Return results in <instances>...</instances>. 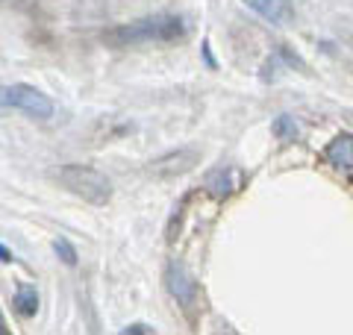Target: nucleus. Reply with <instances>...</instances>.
<instances>
[{
  "label": "nucleus",
  "instance_id": "nucleus-1",
  "mask_svg": "<svg viewBox=\"0 0 353 335\" xmlns=\"http://www.w3.org/2000/svg\"><path fill=\"white\" fill-rule=\"evenodd\" d=\"M183 36H185V21L180 15H150L106 30L103 41L112 44V48H132V44H165Z\"/></svg>",
  "mask_w": 353,
  "mask_h": 335
},
{
  "label": "nucleus",
  "instance_id": "nucleus-2",
  "mask_svg": "<svg viewBox=\"0 0 353 335\" xmlns=\"http://www.w3.org/2000/svg\"><path fill=\"white\" fill-rule=\"evenodd\" d=\"M50 176L65 188V192L83 197L85 203H92V206H106L109 197H112V183H109V176L101 174L97 168L59 165V168H53L50 171Z\"/></svg>",
  "mask_w": 353,
  "mask_h": 335
},
{
  "label": "nucleus",
  "instance_id": "nucleus-3",
  "mask_svg": "<svg viewBox=\"0 0 353 335\" xmlns=\"http://www.w3.org/2000/svg\"><path fill=\"white\" fill-rule=\"evenodd\" d=\"M0 109H21L30 118L48 121L53 115V100L44 92H39L36 85L12 83V85L0 88Z\"/></svg>",
  "mask_w": 353,
  "mask_h": 335
},
{
  "label": "nucleus",
  "instance_id": "nucleus-4",
  "mask_svg": "<svg viewBox=\"0 0 353 335\" xmlns=\"http://www.w3.org/2000/svg\"><path fill=\"white\" fill-rule=\"evenodd\" d=\"M197 162H201V150L180 148V150H171V153L159 156V159H153L150 162V174L159 176V180H174V176L189 174Z\"/></svg>",
  "mask_w": 353,
  "mask_h": 335
},
{
  "label": "nucleus",
  "instance_id": "nucleus-5",
  "mask_svg": "<svg viewBox=\"0 0 353 335\" xmlns=\"http://www.w3.org/2000/svg\"><path fill=\"white\" fill-rule=\"evenodd\" d=\"M165 288H168V294L180 306H185V309L194 306V300H197V283H194V276L185 271L183 262H168V267H165Z\"/></svg>",
  "mask_w": 353,
  "mask_h": 335
},
{
  "label": "nucleus",
  "instance_id": "nucleus-6",
  "mask_svg": "<svg viewBox=\"0 0 353 335\" xmlns=\"http://www.w3.org/2000/svg\"><path fill=\"white\" fill-rule=\"evenodd\" d=\"M239 185H241V174L236 168H215V171L206 174V183H203V188L215 200H227L230 194H236Z\"/></svg>",
  "mask_w": 353,
  "mask_h": 335
},
{
  "label": "nucleus",
  "instance_id": "nucleus-7",
  "mask_svg": "<svg viewBox=\"0 0 353 335\" xmlns=\"http://www.w3.org/2000/svg\"><path fill=\"white\" fill-rule=\"evenodd\" d=\"M245 3L265 21H271V24H289L294 18L292 0H245Z\"/></svg>",
  "mask_w": 353,
  "mask_h": 335
},
{
  "label": "nucleus",
  "instance_id": "nucleus-8",
  "mask_svg": "<svg viewBox=\"0 0 353 335\" xmlns=\"http://www.w3.org/2000/svg\"><path fill=\"white\" fill-rule=\"evenodd\" d=\"M324 162H330L333 168H345V171H350L353 168V136L350 132H339V136L327 144Z\"/></svg>",
  "mask_w": 353,
  "mask_h": 335
},
{
  "label": "nucleus",
  "instance_id": "nucleus-9",
  "mask_svg": "<svg viewBox=\"0 0 353 335\" xmlns=\"http://www.w3.org/2000/svg\"><path fill=\"white\" fill-rule=\"evenodd\" d=\"M15 312L21 318H32L39 312V292H36V285H30V283H18L15 285Z\"/></svg>",
  "mask_w": 353,
  "mask_h": 335
},
{
  "label": "nucleus",
  "instance_id": "nucleus-10",
  "mask_svg": "<svg viewBox=\"0 0 353 335\" xmlns=\"http://www.w3.org/2000/svg\"><path fill=\"white\" fill-rule=\"evenodd\" d=\"M271 132L277 136L280 141H294L297 139V124L292 115H277L271 121Z\"/></svg>",
  "mask_w": 353,
  "mask_h": 335
},
{
  "label": "nucleus",
  "instance_id": "nucleus-11",
  "mask_svg": "<svg viewBox=\"0 0 353 335\" xmlns=\"http://www.w3.org/2000/svg\"><path fill=\"white\" fill-rule=\"evenodd\" d=\"M53 250H57V256H59V259L68 265V267L77 265V250H74V244H71L68 238H57V241H53Z\"/></svg>",
  "mask_w": 353,
  "mask_h": 335
},
{
  "label": "nucleus",
  "instance_id": "nucleus-12",
  "mask_svg": "<svg viewBox=\"0 0 353 335\" xmlns=\"http://www.w3.org/2000/svg\"><path fill=\"white\" fill-rule=\"evenodd\" d=\"M121 332H124V335H139V332H145V335H150L153 332V327H148V323H130V327H124V329H121Z\"/></svg>",
  "mask_w": 353,
  "mask_h": 335
},
{
  "label": "nucleus",
  "instance_id": "nucleus-13",
  "mask_svg": "<svg viewBox=\"0 0 353 335\" xmlns=\"http://www.w3.org/2000/svg\"><path fill=\"white\" fill-rule=\"evenodd\" d=\"M203 59H206L209 68H215V59H212V53H209V41H203Z\"/></svg>",
  "mask_w": 353,
  "mask_h": 335
},
{
  "label": "nucleus",
  "instance_id": "nucleus-14",
  "mask_svg": "<svg viewBox=\"0 0 353 335\" xmlns=\"http://www.w3.org/2000/svg\"><path fill=\"white\" fill-rule=\"evenodd\" d=\"M0 262H15V256L9 253V250L3 247V244H0Z\"/></svg>",
  "mask_w": 353,
  "mask_h": 335
}]
</instances>
